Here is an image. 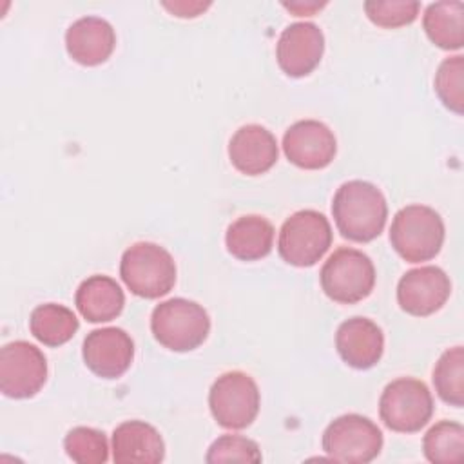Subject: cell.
<instances>
[{"label":"cell","instance_id":"277c9868","mask_svg":"<svg viewBox=\"0 0 464 464\" xmlns=\"http://www.w3.org/2000/svg\"><path fill=\"white\" fill-rule=\"evenodd\" d=\"M120 276L134 295L158 299L174 288L176 263L161 245L138 241L121 254Z\"/></svg>","mask_w":464,"mask_h":464},{"label":"cell","instance_id":"5b68a950","mask_svg":"<svg viewBox=\"0 0 464 464\" xmlns=\"http://www.w3.org/2000/svg\"><path fill=\"white\" fill-rule=\"evenodd\" d=\"M334 234L328 218L314 208H303L285 219L279 228L277 252L292 266H314L328 252Z\"/></svg>","mask_w":464,"mask_h":464},{"label":"cell","instance_id":"9a60e30c","mask_svg":"<svg viewBox=\"0 0 464 464\" xmlns=\"http://www.w3.org/2000/svg\"><path fill=\"white\" fill-rule=\"evenodd\" d=\"M335 348L348 366L368 370L382 357L384 334L372 319L355 315L339 324L335 332Z\"/></svg>","mask_w":464,"mask_h":464},{"label":"cell","instance_id":"ba28073f","mask_svg":"<svg viewBox=\"0 0 464 464\" xmlns=\"http://www.w3.org/2000/svg\"><path fill=\"white\" fill-rule=\"evenodd\" d=\"M382 431L368 417L344 413L334 419L323 431V451L334 462L366 464L382 450Z\"/></svg>","mask_w":464,"mask_h":464},{"label":"cell","instance_id":"83f0119b","mask_svg":"<svg viewBox=\"0 0 464 464\" xmlns=\"http://www.w3.org/2000/svg\"><path fill=\"white\" fill-rule=\"evenodd\" d=\"M261 450L252 439L227 433L218 437L207 455V462H261Z\"/></svg>","mask_w":464,"mask_h":464},{"label":"cell","instance_id":"e0dca14e","mask_svg":"<svg viewBox=\"0 0 464 464\" xmlns=\"http://www.w3.org/2000/svg\"><path fill=\"white\" fill-rule=\"evenodd\" d=\"M116 47V33L102 16H82L65 31L67 54L80 65L94 67L109 60Z\"/></svg>","mask_w":464,"mask_h":464},{"label":"cell","instance_id":"603a6c76","mask_svg":"<svg viewBox=\"0 0 464 464\" xmlns=\"http://www.w3.org/2000/svg\"><path fill=\"white\" fill-rule=\"evenodd\" d=\"M433 386L437 395L450 406H464V348H448L433 368Z\"/></svg>","mask_w":464,"mask_h":464},{"label":"cell","instance_id":"f546056e","mask_svg":"<svg viewBox=\"0 0 464 464\" xmlns=\"http://www.w3.org/2000/svg\"><path fill=\"white\" fill-rule=\"evenodd\" d=\"M326 2H283V7L288 9L290 13H294L295 16H308L314 14L315 11H319L321 7H324Z\"/></svg>","mask_w":464,"mask_h":464},{"label":"cell","instance_id":"5bb4252c","mask_svg":"<svg viewBox=\"0 0 464 464\" xmlns=\"http://www.w3.org/2000/svg\"><path fill=\"white\" fill-rule=\"evenodd\" d=\"M324 53V34L314 22H294L286 25L276 45L281 71L292 78L308 76Z\"/></svg>","mask_w":464,"mask_h":464},{"label":"cell","instance_id":"4fadbf2b","mask_svg":"<svg viewBox=\"0 0 464 464\" xmlns=\"http://www.w3.org/2000/svg\"><path fill=\"white\" fill-rule=\"evenodd\" d=\"M82 357L94 375L102 379H118L132 364L134 341L123 328H96L83 339Z\"/></svg>","mask_w":464,"mask_h":464},{"label":"cell","instance_id":"7402d4cb","mask_svg":"<svg viewBox=\"0 0 464 464\" xmlns=\"http://www.w3.org/2000/svg\"><path fill=\"white\" fill-rule=\"evenodd\" d=\"M80 323L74 312L63 304H38L29 315V330L36 341L56 348L65 344L78 332Z\"/></svg>","mask_w":464,"mask_h":464},{"label":"cell","instance_id":"7a4b0ae2","mask_svg":"<svg viewBox=\"0 0 464 464\" xmlns=\"http://www.w3.org/2000/svg\"><path fill=\"white\" fill-rule=\"evenodd\" d=\"M446 228L440 214L428 205H406L392 219L390 243L408 263L433 259L444 243Z\"/></svg>","mask_w":464,"mask_h":464},{"label":"cell","instance_id":"30bf717a","mask_svg":"<svg viewBox=\"0 0 464 464\" xmlns=\"http://www.w3.org/2000/svg\"><path fill=\"white\" fill-rule=\"evenodd\" d=\"M47 381V359L29 341H11L0 350V392L11 399L34 397Z\"/></svg>","mask_w":464,"mask_h":464},{"label":"cell","instance_id":"3957f363","mask_svg":"<svg viewBox=\"0 0 464 464\" xmlns=\"http://www.w3.org/2000/svg\"><path fill=\"white\" fill-rule=\"evenodd\" d=\"M150 332L167 350L190 352L205 343L210 332L208 312L196 301L172 297L154 306Z\"/></svg>","mask_w":464,"mask_h":464},{"label":"cell","instance_id":"8992f818","mask_svg":"<svg viewBox=\"0 0 464 464\" xmlns=\"http://www.w3.org/2000/svg\"><path fill=\"white\" fill-rule=\"evenodd\" d=\"M319 281L323 292L332 301L353 304L372 294L375 286V266L364 252L341 246L323 263Z\"/></svg>","mask_w":464,"mask_h":464},{"label":"cell","instance_id":"4316f807","mask_svg":"<svg viewBox=\"0 0 464 464\" xmlns=\"http://www.w3.org/2000/svg\"><path fill=\"white\" fill-rule=\"evenodd\" d=\"M362 7L370 22L384 29L408 25L420 11V4L415 0H368Z\"/></svg>","mask_w":464,"mask_h":464},{"label":"cell","instance_id":"d6986e66","mask_svg":"<svg viewBox=\"0 0 464 464\" xmlns=\"http://www.w3.org/2000/svg\"><path fill=\"white\" fill-rule=\"evenodd\" d=\"M74 304L89 323H109L121 314L125 294L116 279L94 274L78 285Z\"/></svg>","mask_w":464,"mask_h":464},{"label":"cell","instance_id":"8fae6325","mask_svg":"<svg viewBox=\"0 0 464 464\" xmlns=\"http://www.w3.org/2000/svg\"><path fill=\"white\" fill-rule=\"evenodd\" d=\"M283 152L295 167L319 170L334 161L337 140L326 123L319 120H299L285 130Z\"/></svg>","mask_w":464,"mask_h":464},{"label":"cell","instance_id":"ac0fdd59","mask_svg":"<svg viewBox=\"0 0 464 464\" xmlns=\"http://www.w3.org/2000/svg\"><path fill=\"white\" fill-rule=\"evenodd\" d=\"M165 459L160 431L145 420H123L112 431V460L116 464H158Z\"/></svg>","mask_w":464,"mask_h":464},{"label":"cell","instance_id":"d4e9b609","mask_svg":"<svg viewBox=\"0 0 464 464\" xmlns=\"http://www.w3.org/2000/svg\"><path fill=\"white\" fill-rule=\"evenodd\" d=\"M67 457L78 464H103L109 460V442L103 431L89 426H76L63 439Z\"/></svg>","mask_w":464,"mask_h":464},{"label":"cell","instance_id":"6da1fadb","mask_svg":"<svg viewBox=\"0 0 464 464\" xmlns=\"http://www.w3.org/2000/svg\"><path fill=\"white\" fill-rule=\"evenodd\" d=\"M332 216L343 237L355 243H370L381 236L386 225L388 203L373 183L350 179L335 190Z\"/></svg>","mask_w":464,"mask_h":464},{"label":"cell","instance_id":"2e32d148","mask_svg":"<svg viewBox=\"0 0 464 464\" xmlns=\"http://www.w3.org/2000/svg\"><path fill=\"white\" fill-rule=\"evenodd\" d=\"M279 156L276 136L259 123L239 127L228 141V158L236 170L246 176L268 172Z\"/></svg>","mask_w":464,"mask_h":464},{"label":"cell","instance_id":"cb8c5ba5","mask_svg":"<svg viewBox=\"0 0 464 464\" xmlns=\"http://www.w3.org/2000/svg\"><path fill=\"white\" fill-rule=\"evenodd\" d=\"M422 453L433 464L460 462L464 455V428L455 420H439L422 439Z\"/></svg>","mask_w":464,"mask_h":464},{"label":"cell","instance_id":"52a82bcc","mask_svg":"<svg viewBox=\"0 0 464 464\" xmlns=\"http://www.w3.org/2000/svg\"><path fill=\"white\" fill-rule=\"evenodd\" d=\"M431 415V392L419 379L399 377L388 382L379 397V417L392 431L417 433L430 422Z\"/></svg>","mask_w":464,"mask_h":464},{"label":"cell","instance_id":"f1b7e54d","mask_svg":"<svg viewBox=\"0 0 464 464\" xmlns=\"http://www.w3.org/2000/svg\"><path fill=\"white\" fill-rule=\"evenodd\" d=\"M161 5L165 9H169L174 16L194 18V16L201 14L205 9H208L210 2H187V0H179V2H161Z\"/></svg>","mask_w":464,"mask_h":464},{"label":"cell","instance_id":"44dd1931","mask_svg":"<svg viewBox=\"0 0 464 464\" xmlns=\"http://www.w3.org/2000/svg\"><path fill=\"white\" fill-rule=\"evenodd\" d=\"M422 27L437 47L459 51L464 45V4L459 0L430 4L422 14Z\"/></svg>","mask_w":464,"mask_h":464},{"label":"cell","instance_id":"9c48e42d","mask_svg":"<svg viewBox=\"0 0 464 464\" xmlns=\"http://www.w3.org/2000/svg\"><path fill=\"white\" fill-rule=\"evenodd\" d=\"M261 395L256 381L239 370L221 373L208 390V408L225 430H245L259 413Z\"/></svg>","mask_w":464,"mask_h":464},{"label":"cell","instance_id":"484cf974","mask_svg":"<svg viewBox=\"0 0 464 464\" xmlns=\"http://www.w3.org/2000/svg\"><path fill=\"white\" fill-rule=\"evenodd\" d=\"M435 92L442 105L455 114L464 112V56L444 58L435 72Z\"/></svg>","mask_w":464,"mask_h":464},{"label":"cell","instance_id":"7c38bea8","mask_svg":"<svg viewBox=\"0 0 464 464\" xmlns=\"http://www.w3.org/2000/svg\"><path fill=\"white\" fill-rule=\"evenodd\" d=\"M451 294L448 274L433 265L408 270L397 283L399 306L415 317H426L440 310Z\"/></svg>","mask_w":464,"mask_h":464},{"label":"cell","instance_id":"ffe728a7","mask_svg":"<svg viewBox=\"0 0 464 464\" xmlns=\"http://www.w3.org/2000/svg\"><path fill=\"white\" fill-rule=\"evenodd\" d=\"M274 234V225L265 216L245 214L227 227L225 245L236 259L257 261L272 252Z\"/></svg>","mask_w":464,"mask_h":464}]
</instances>
